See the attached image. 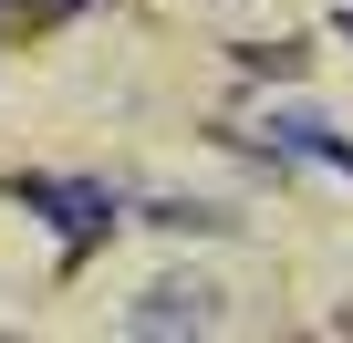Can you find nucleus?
<instances>
[{"label": "nucleus", "instance_id": "obj_1", "mask_svg": "<svg viewBox=\"0 0 353 343\" xmlns=\"http://www.w3.org/2000/svg\"><path fill=\"white\" fill-rule=\"evenodd\" d=\"M21 208L32 219H52L63 229V250H94V239H114V188H94V177H21Z\"/></svg>", "mask_w": 353, "mask_h": 343}, {"label": "nucleus", "instance_id": "obj_2", "mask_svg": "<svg viewBox=\"0 0 353 343\" xmlns=\"http://www.w3.org/2000/svg\"><path fill=\"white\" fill-rule=\"evenodd\" d=\"M208 322H219V291L208 281H156L135 302V333H208Z\"/></svg>", "mask_w": 353, "mask_h": 343}, {"label": "nucleus", "instance_id": "obj_3", "mask_svg": "<svg viewBox=\"0 0 353 343\" xmlns=\"http://www.w3.org/2000/svg\"><path fill=\"white\" fill-rule=\"evenodd\" d=\"M270 135H281V146H301V156H322V166H332V177H353V146H343V135H332L322 115H281Z\"/></svg>", "mask_w": 353, "mask_h": 343}, {"label": "nucleus", "instance_id": "obj_4", "mask_svg": "<svg viewBox=\"0 0 353 343\" xmlns=\"http://www.w3.org/2000/svg\"><path fill=\"white\" fill-rule=\"evenodd\" d=\"M239 73H281L291 84L301 73V42H239Z\"/></svg>", "mask_w": 353, "mask_h": 343}, {"label": "nucleus", "instance_id": "obj_5", "mask_svg": "<svg viewBox=\"0 0 353 343\" xmlns=\"http://www.w3.org/2000/svg\"><path fill=\"white\" fill-rule=\"evenodd\" d=\"M0 11H83V0H0Z\"/></svg>", "mask_w": 353, "mask_h": 343}, {"label": "nucleus", "instance_id": "obj_6", "mask_svg": "<svg viewBox=\"0 0 353 343\" xmlns=\"http://www.w3.org/2000/svg\"><path fill=\"white\" fill-rule=\"evenodd\" d=\"M343 21H353V11H343Z\"/></svg>", "mask_w": 353, "mask_h": 343}]
</instances>
